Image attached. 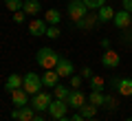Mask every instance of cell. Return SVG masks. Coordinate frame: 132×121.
Here are the masks:
<instances>
[{
    "label": "cell",
    "mask_w": 132,
    "mask_h": 121,
    "mask_svg": "<svg viewBox=\"0 0 132 121\" xmlns=\"http://www.w3.org/2000/svg\"><path fill=\"white\" fill-rule=\"evenodd\" d=\"M60 60H62V55L55 51V49H51V46H42L38 53H35V62H38L44 70H53L57 64H60Z\"/></svg>",
    "instance_id": "obj_1"
},
{
    "label": "cell",
    "mask_w": 132,
    "mask_h": 121,
    "mask_svg": "<svg viewBox=\"0 0 132 121\" xmlns=\"http://www.w3.org/2000/svg\"><path fill=\"white\" fill-rule=\"evenodd\" d=\"M88 15V7L84 5V0H71L68 2V18L73 20V22H79L81 18H86Z\"/></svg>",
    "instance_id": "obj_2"
},
{
    "label": "cell",
    "mask_w": 132,
    "mask_h": 121,
    "mask_svg": "<svg viewBox=\"0 0 132 121\" xmlns=\"http://www.w3.org/2000/svg\"><path fill=\"white\" fill-rule=\"evenodd\" d=\"M42 86H44V84H42V77H40L38 73H27V75H24V84H22V88L27 90L29 95H38Z\"/></svg>",
    "instance_id": "obj_3"
},
{
    "label": "cell",
    "mask_w": 132,
    "mask_h": 121,
    "mask_svg": "<svg viewBox=\"0 0 132 121\" xmlns=\"http://www.w3.org/2000/svg\"><path fill=\"white\" fill-rule=\"evenodd\" d=\"M112 86L121 97H132V79L130 77H112Z\"/></svg>",
    "instance_id": "obj_4"
},
{
    "label": "cell",
    "mask_w": 132,
    "mask_h": 121,
    "mask_svg": "<svg viewBox=\"0 0 132 121\" xmlns=\"http://www.w3.org/2000/svg\"><path fill=\"white\" fill-rule=\"evenodd\" d=\"M68 108H71V106H68L64 99H53L51 106H48V115H51L53 119H62V117H66Z\"/></svg>",
    "instance_id": "obj_5"
},
{
    "label": "cell",
    "mask_w": 132,
    "mask_h": 121,
    "mask_svg": "<svg viewBox=\"0 0 132 121\" xmlns=\"http://www.w3.org/2000/svg\"><path fill=\"white\" fill-rule=\"evenodd\" d=\"M51 101H53V97H51V95H48V93H42V90H40L38 95H33V101H31V106L35 108L38 112H42V110H48Z\"/></svg>",
    "instance_id": "obj_6"
},
{
    "label": "cell",
    "mask_w": 132,
    "mask_h": 121,
    "mask_svg": "<svg viewBox=\"0 0 132 121\" xmlns=\"http://www.w3.org/2000/svg\"><path fill=\"white\" fill-rule=\"evenodd\" d=\"M101 64H104L106 68H117V66L121 64V57H119L117 51H112V49H106L104 55H101Z\"/></svg>",
    "instance_id": "obj_7"
},
{
    "label": "cell",
    "mask_w": 132,
    "mask_h": 121,
    "mask_svg": "<svg viewBox=\"0 0 132 121\" xmlns=\"http://www.w3.org/2000/svg\"><path fill=\"white\" fill-rule=\"evenodd\" d=\"M86 101H88V99H86V95L81 93L79 88H73V90H71V95H68V99H66V103H68L71 108H75V110H79V108L84 106Z\"/></svg>",
    "instance_id": "obj_8"
},
{
    "label": "cell",
    "mask_w": 132,
    "mask_h": 121,
    "mask_svg": "<svg viewBox=\"0 0 132 121\" xmlns=\"http://www.w3.org/2000/svg\"><path fill=\"white\" fill-rule=\"evenodd\" d=\"M114 27L117 29H121V31H128L130 29V24H132V18H130V11H126V9H121V11H117L114 13Z\"/></svg>",
    "instance_id": "obj_9"
},
{
    "label": "cell",
    "mask_w": 132,
    "mask_h": 121,
    "mask_svg": "<svg viewBox=\"0 0 132 121\" xmlns=\"http://www.w3.org/2000/svg\"><path fill=\"white\" fill-rule=\"evenodd\" d=\"M35 108L33 106H22V108H15L13 112H11V117H13L15 121H31L33 117H35Z\"/></svg>",
    "instance_id": "obj_10"
},
{
    "label": "cell",
    "mask_w": 132,
    "mask_h": 121,
    "mask_svg": "<svg viewBox=\"0 0 132 121\" xmlns=\"http://www.w3.org/2000/svg\"><path fill=\"white\" fill-rule=\"evenodd\" d=\"M46 29H48V24L44 18H33L29 22V33L31 35H46Z\"/></svg>",
    "instance_id": "obj_11"
},
{
    "label": "cell",
    "mask_w": 132,
    "mask_h": 121,
    "mask_svg": "<svg viewBox=\"0 0 132 121\" xmlns=\"http://www.w3.org/2000/svg\"><path fill=\"white\" fill-rule=\"evenodd\" d=\"M11 101H13L15 108H22V106H29V93L24 88H15L11 93Z\"/></svg>",
    "instance_id": "obj_12"
},
{
    "label": "cell",
    "mask_w": 132,
    "mask_h": 121,
    "mask_svg": "<svg viewBox=\"0 0 132 121\" xmlns=\"http://www.w3.org/2000/svg\"><path fill=\"white\" fill-rule=\"evenodd\" d=\"M22 11L27 15H31V18H35V15H40V11H42V5H40V0H24Z\"/></svg>",
    "instance_id": "obj_13"
},
{
    "label": "cell",
    "mask_w": 132,
    "mask_h": 121,
    "mask_svg": "<svg viewBox=\"0 0 132 121\" xmlns=\"http://www.w3.org/2000/svg\"><path fill=\"white\" fill-rule=\"evenodd\" d=\"M55 70H57V75H60V77H71L73 70H75V66H73L71 60H64V57H62L60 64L55 66Z\"/></svg>",
    "instance_id": "obj_14"
},
{
    "label": "cell",
    "mask_w": 132,
    "mask_h": 121,
    "mask_svg": "<svg viewBox=\"0 0 132 121\" xmlns=\"http://www.w3.org/2000/svg\"><path fill=\"white\" fill-rule=\"evenodd\" d=\"M22 84H24V77H20V75H15V73H11L9 77H7V84H5V90L7 93H13L15 88H22Z\"/></svg>",
    "instance_id": "obj_15"
},
{
    "label": "cell",
    "mask_w": 132,
    "mask_h": 121,
    "mask_svg": "<svg viewBox=\"0 0 132 121\" xmlns=\"http://www.w3.org/2000/svg\"><path fill=\"white\" fill-rule=\"evenodd\" d=\"M42 84L46 86V88H55L57 84H60V75H57V70H46V73L42 75Z\"/></svg>",
    "instance_id": "obj_16"
},
{
    "label": "cell",
    "mask_w": 132,
    "mask_h": 121,
    "mask_svg": "<svg viewBox=\"0 0 132 121\" xmlns=\"http://www.w3.org/2000/svg\"><path fill=\"white\" fill-rule=\"evenodd\" d=\"M114 13H117V11H114L110 5H104L101 9L97 11V18H99V22L104 24V22H110V20H114Z\"/></svg>",
    "instance_id": "obj_17"
},
{
    "label": "cell",
    "mask_w": 132,
    "mask_h": 121,
    "mask_svg": "<svg viewBox=\"0 0 132 121\" xmlns=\"http://www.w3.org/2000/svg\"><path fill=\"white\" fill-rule=\"evenodd\" d=\"M44 20H46L48 27H60V22H62V13H60V9H48L46 13H44Z\"/></svg>",
    "instance_id": "obj_18"
},
{
    "label": "cell",
    "mask_w": 132,
    "mask_h": 121,
    "mask_svg": "<svg viewBox=\"0 0 132 121\" xmlns=\"http://www.w3.org/2000/svg\"><path fill=\"white\" fill-rule=\"evenodd\" d=\"M97 110H99V108H97V106H93V103L88 101V103H84V106H81V108H79L77 112H79V115L84 117L86 121H88V119H95V115H97Z\"/></svg>",
    "instance_id": "obj_19"
},
{
    "label": "cell",
    "mask_w": 132,
    "mask_h": 121,
    "mask_svg": "<svg viewBox=\"0 0 132 121\" xmlns=\"http://www.w3.org/2000/svg\"><path fill=\"white\" fill-rule=\"evenodd\" d=\"M97 24H99V18H97V15H86V18H81L79 22H77V27L86 31V29H95Z\"/></svg>",
    "instance_id": "obj_20"
},
{
    "label": "cell",
    "mask_w": 132,
    "mask_h": 121,
    "mask_svg": "<svg viewBox=\"0 0 132 121\" xmlns=\"http://www.w3.org/2000/svg\"><path fill=\"white\" fill-rule=\"evenodd\" d=\"M104 99H106V95H104V90H90V97H88V101L93 103V106H104Z\"/></svg>",
    "instance_id": "obj_21"
},
{
    "label": "cell",
    "mask_w": 132,
    "mask_h": 121,
    "mask_svg": "<svg viewBox=\"0 0 132 121\" xmlns=\"http://www.w3.org/2000/svg\"><path fill=\"white\" fill-rule=\"evenodd\" d=\"M104 108L108 112H114L119 108V101H117V97H112V95H106V99H104Z\"/></svg>",
    "instance_id": "obj_22"
},
{
    "label": "cell",
    "mask_w": 132,
    "mask_h": 121,
    "mask_svg": "<svg viewBox=\"0 0 132 121\" xmlns=\"http://www.w3.org/2000/svg\"><path fill=\"white\" fill-rule=\"evenodd\" d=\"M53 90H55V99H64V101H66V99H68V95H71V90H73V88H66V86L57 84V86H55V88H53Z\"/></svg>",
    "instance_id": "obj_23"
},
{
    "label": "cell",
    "mask_w": 132,
    "mask_h": 121,
    "mask_svg": "<svg viewBox=\"0 0 132 121\" xmlns=\"http://www.w3.org/2000/svg\"><path fill=\"white\" fill-rule=\"evenodd\" d=\"M88 82H90V88H93V90H104V86H106L104 77H99V75H93Z\"/></svg>",
    "instance_id": "obj_24"
},
{
    "label": "cell",
    "mask_w": 132,
    "mask_h": 121,
    "mask_svg": "<svg viewBox=\"0 0 132 121\" xmlns=\"http://www.w3.org/2000/svg\"><path fill=\"white\" fill-rule=\"evenodd\" d=\"M22 5H24V0H5V7L11 11V13H15V11H22Z\"/></svg>",
    "instance_id": "obj_25"
},
{
    "label": "cell",
    "mask_w": 132,
    "mask_h": 121,
    "mask_svg": "<svg viewBox=\"0 0 132 121\" xmlns=\"http://www.w3.org/2000/svg\"><path fill=\"white\" fill-rule=\"evenodd\" d=\"M84 5L88 7V9H93V11H99L106 5V0H84Z\"/></svg>",
    "instance_id": "obj_26"
},
{
    "label": "cell",
    "mask_w": 132,
    "mask_h": 121,
    "mask_svg": "<svg viewBox=\"0 0 132 121\" xmlns=\"http://www.w3.org/2000/svg\"><path fill=\"white\" fill-rule=\"evenodd\" d=\"M60 35H62L60 27H48V29H46V37H51V40H57Z\"/></svg>",
    "instance_id": "obj_27"
},
{
    "label": "cell",
    "mask_w": 132,
    "mask_h": 121,
    "mask_svg": "<svg viewBox=\"0 0 132 121\" xmlns=\"http://www.w3.org/2000/svg\"><path fill=\"white\" fill-rule=\"evenodd\" d=\"M81 82H84V77H81V75H75V73L71 75V88H79Z\"/></svg>",
    "instance_id": "obj_28"
},
{
    "label": "cell",
    "mask_w": 132,
    "mask_h": 121,
    "mask_svg": "<svg viewBox=\"0 0 132 121\" xmlns=\"http://www.w3.org/2000/svg\"><path fill=\"white\" fill-rule=\"evenodd\" d=\"M24 18H27V13H24V11H15V13H13V22H15V24H22Z\"/></svg>",
    "instance_id": "obj_29"
},
{
    "label": "cell",
    "mask_w": 132,
    "mask_h": 121,
    "mask_svg": "<svg viewBox=\"0 0 132 121\" xmlns=\"http://www.w3.org/2000/svg\"><path fill=\"white\" fill-rule=\"evenodd\" d=\"M79 75H81V77H84V79H90V77H93V70H90V66H84Z\"/></svg>",
    "instance_id": "obj_30"
},
{
    "label": "cell",
    "mask_w": 132,
    "mask_h": 121,
    "mask_svg": "<svg viewBox=\"0 0 132 121\" xmlns=\"http://www.w3.org/2000/svg\"><path fill=\"white\" fill-rule=\"evenodd\" d=\"M121 5H123V9H126V11H130V13H132V0H121Z\"/></svg>",
    "instance_id": "obj_31"
},
{
    "label": "cell",
    "mask_w": 132,
    "mask_h": 121,
    "mask_svg": "<svg viewBox=\"0 0 132 121\" xmlns=\"http://www.w3.org/2000/svg\"><path fill=\"white\" fill-rule=\"evenodd\" d=\"M71 121H86V119H84V117H81V115H79V112H75V115H73V117H71Z\"/></svg>",
    "instance_id": "obj_32"
},
{
    "label": "cell",
    "mask_w": 132,
    "mask_h": 121,
    "mask_svg": "<svg viewBox=\"0 0 132 121\" xmlns=\"http://www.w3.org/2000/svg\"><path fill=\"white\" fill-rule=\"evenodd\" d=\"M31 121H44V119H42V115H35V117H33Z\"/></svg>",
    "instance_id": "obj_33"
},
{
    "label": "cell",
    "mask_w": 132,
    "mask_h": 121,
    "mask_svg": "<svg viewBox=\"0 0 132 121\" xmlns=\"http://www.w3.org/2000/svg\"><path fill=\"white\" fill-rule=\"evenodd\" d=\"M88 121H99V119H88Z\"/></svg>",
    "instance_id": "obj_34"
},
{
    "label": "cell",
    "mask_w": 132,
    "mask_h": 121,
    "mask_svg": "<svg viewBox=\"0 0 132 121\" xmlns=\"http://www.w3.org/2000/svg\"><path fill=\"white\" fill-rule=\"evenodd\" d=\"M126 121H132V117H130V119H126Z\"/></svg>",
    "instance_id": "obj_35"
}]
</instances>
